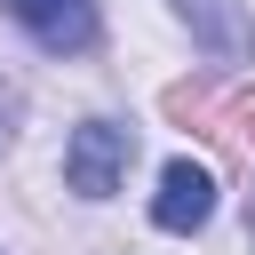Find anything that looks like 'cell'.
<instances>
[{"mask_svg":"<svg viewBox=\"0 0 255 255\" xmlns=\"http://www.w3.org/2000/svg\"><path fill=\"white\" fill-rule=\"evenodd\" d=\"M128 159H135V135L120 120H80L72 143H64V183L80 199H112L120 175H128Z\"/></svg>","mask_w":255,"mask_h":255,"instance_id":"6da1fadb","label":"cell"},{"mask_svg":"<svg viewBox=\"0 0 255 255\" xmlns=\"http://www.w3.org/2000/svg\"><path fill=\"white\" fill-rule=\"evenodd\" d=\"M8 16H16L48 56H80V48H96V0H8Z\"/></svg>","mask_w":255,"mask_h":255,"instance_id":"7a4b0ae2","label":"cell"},{"mask_svg":"<svg viewBox=\"0 0 255 255\" xmlns=\"http://www.w3.org/2000/svg\"><path fill=\"white\" fill-rule=\"evenodd\" d=\"M207 215H215V175H207L199 159H167L159 199H151V223H159V231H199Z\"/></svg>","mask_w":255,"mask_h":255,"instance_id":"3957f363","label":"cell"},{"mask_svg":"<svg viewBox=\"0 0 255 255\" xmlns=\"http://www.w3.org/2000/svg\"><path fill=\"white\" fill-rule=\"evenodd\" d=\"M175 16H183V24H191V40H199L207 56H223V64H239V56L255 48V32H247L239 0H175Z\"/></svg>","mask_w":255,"mask_h":255,"instance_id":"277c9868","label":"cell"},{"mask_svg":"<svg viewBox=\"0 0 255 255\" xmlns=\"http://www.w3.org/2000/svg\"><path fill=\"white\" fill-rule=\"evenodd\" d=\"M207 135H223L231 151H247V159H255V88H239V96H215V112H207Z\"/></svg>","mask_w":255,"mask_h":255,"instance_id":"5b68a950","label":"cell"},{"mask_svg":"<svg viewBox=\"0 0 255 255\" xmlns=\"http://www.w3.org/2000/svg\"><path fill=\"white\" fill-rule=\"evenodd\" d=\"M8 135H16V88L0 80V151H8Z\"/></svg>","mask_w":255,"mask_h":255,"instance_id":"8992f818","label":"cell"}]
</instances>
